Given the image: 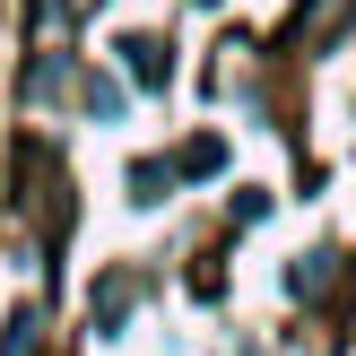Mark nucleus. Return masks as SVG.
Here are the masks:
<instances>
[{
  "mask_svg": "<svg viewBox=\"0 0 356 356\" xmlns=\"http://www.w3.org/2000/svg\"><path fill=\"white\" fill-rule=\"evenodd\" d=\"M35 330H44V313H35V305H17L9 322H0V356H35Z\"/></svg>",
  "mask_w": 356,
  "mask_h": 356,
  "instance_id": "nucleus-2",
  "label": "nucleus"
},
{
  "mask_svg": "<svg viewBox=\"0 0 356 356\" xmlns=\"http://www.w3.org/2000/svg\"><path fill=\"white\" fill-rule=\"evenodd\" d=\"M122 70H131V87H165L174 79V52L156 44V35H131V44H122Z\"/></svg>",
  "mask_w": 356,
  "mask_h": 356,
  "instance_id": "nucleus-1",
  "label": "nucleus"
},
{
  "mask_svg": "<svg viewBox=\"0 0 356 356\" xmlns=\"http://www.w3.org/2000/svg\"><path fill=\"white\" fill-rule=\"evenodd\" d=\"M87 113L113 122V113H122V79H87Z\"/></svg>",
  "mask_w": 356,
  "mask_h": 356,
  "instance_id": "nucleus-5",
  "label": "nucleus"
},
{
  "mask_svg": "<svg viewBox=\"0 0 356 356\" xmlns=\"http://www.w3.org/2000/svg\"><path fill=\"white\" fill-rule=\"evenodd\" d=\"M218 165H226V148H218V139H191V148L174 156V174H218Z\"/></svg>",
  "mask_w": 356,
  "mask_h": 356,
  "instance_id": "nucleus-4",
  "label": "nucleus"
},
{
  "mask_svg": "<svg viewBox=\"0 0 356 356\" xmlns=\"http://www.w3.org/2000/svg\"><path fill=\"white\" fill-rule=\"evenodd\" d=\"M122 313H131V287L113 278V287L96 296V339H113V330H122Z\"/></svg>",
  "mask_w": 356,
  "mask_h": 356,
  "instance_id": "nucleus-3",
  "label": "nucleus"
}]
</instances>
